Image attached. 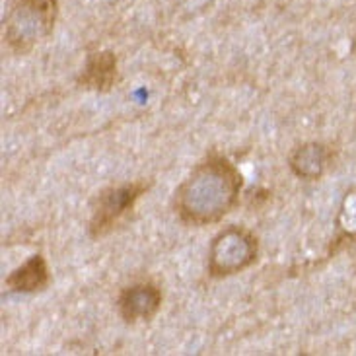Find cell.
I'll list each match as a JSON object with an SVG mask.
<instances>
[{"label":"cell","mask_w":356,"mask_h":356,"mask_svg":"<svg viewBox=\"0 0 356 356\" xmlns=\"http://www.w3.org/2000/svg\"><path fill=\"white\" fill-rule=\"evenodd\" d=\"M58 0H14L4 18L2 39L14 55H28L53 33Z\"/></svg>","instance_id":"2"},{"label":"cell","mask_w":356,"mask_h":356,"mask_svg":"<svg viewBox=\"0 0 356 356\" xmlns=\"http://www.w3.org/2000/svg\"><path fill=\"white\" fill-rule=\"evenodd\" d=\"M259 255L255 234L243 226H228L220 230L209 248V275L224 279L250 269Z\"/></svg>","instance_id":"3"},{"label":"cell","mask_w":356,"mask_h":356,"mask_svg":"<svg viewBox=\"0 0 356 356\" xmlns=\"http://www.w3.org/2000/svg\"><path fill=\"white\" fill-rule=\"evenodd\" d=\"M162 308V290L154 282H136L121 290L117 298L119 316L125 323L150 321Z\"/></svg>","instance_id":"5"},{"label":"cell","mask_w":356,"mask_h":356,"mask_svg":"<svg viewBox=\"0 0 356 356\" xmlns=\"http://www.w3.org/2000/svg\"><path fill=\"white\" fill-rule=\"evenodd\" d=\"M331 152L319 143H306L292 150L289 158L290 170L302 179H319L327 170Z\"/></svg>","instance_id":"8"},{"label":"cell","mask_w":356,"mask_h":356,"mask_svg":"<svg viewBox=\"0 0 356 356\" xmlns=\"http://www.w3.org/2000/svg\"><path fill=\"white\" fill-rule=\"evenodd\" d=\"M117 82V57L111 51H97L88 55L86 67L78 76V84L84 90L106 94Z\"/></svg>","instance_id":"7"},{"label":"cell","mask_w":356,"mask_h":356,"mask_svg":"<svg viewBox=\"0 0 356 356\" xmlns=\"http://www.w3.org/2000/svg\"><path fill=\"white\" fill-rule=\"evenodd\" d=\"M6 289L16 294H35L43 292L51 284L47 261L43 255H31L24 265L10 273L4 280Z\"/></svg>","instance_id":"6"},{"label":"cell","mask_w":356,"mask_h":356,"mask_svg":"<svg viewBox=\"0 0 356 356\" xmlns=\"http://www.w3.org/2000/svg\"><path fill=\"white\" fill-rule=\"evenodd\" d=\"M243 177L228 158L212 152L177 187L174 209L189 226L220 222L238 204Z\"/></svg>","instance_id":"1"},{"label":"cell","mask_w":356,"mask_h":356,"mask_svg":"<svg viewBox=\"0 0 356 356\" xmlns=\"http://www.w3.org/2000/svg\"><path fill=\"white\" fill-rule=\"evenodd\" d=\"M150 189V181H138L111 185L97 195L92 218L88 222V234L92 240L106 238L115 230L121 222L129 216V212L135 209L136 201Z\"/></svg>","instance_id":"4"}]
</instances>
